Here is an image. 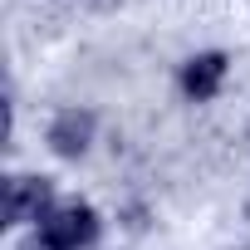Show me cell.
<instances>
[{
	"label": "cell",
	"instance_id": "cell-1",
	"mask_svg": "<svg viewBox=\"0 0 250 250\" xmlns=\"http://www.w3.org/2000/svg\"><path fill=\"white\" fill-rule=\"evenodd\" d=\"M35 230H40V240L49 250H88L98 240V216H93V206L69 201V206H54Z\"/></svg>",
	"mask_w": 250,
	"mask_h": 250
},
{
	"label": "cell",
	"instance_id": "cell-2",
	"mask_svg": "<svg viewBox=\"0 0 250 250\" xmlns=\"http://www.w3.org/2000/svg\"><path fill=\"white\" fill-rule=\"evenodd\" d=\"M54 211V187H49V177H15L10 187H5V221L10 226H40L44 216Z\"/></svg>",
	"mask_w": 250,
	"mask_h": 250
},
{
	"label": "cell",
	"instance_id": "cell-3",
	"mask_svg": "<svg viewBox=\"0 0 250 250\" xmlns=\"http://www.w3.org/2000/svg\"><path fill=\"white\" fill-rule=\"evenodd\" d=\"M88 143H93V113H88V108H64V113H54V123H49V147H54L59 157H83Z\"/></svg>",
	"mask_w": 250,
	"mask_h": 250
},
{
	"label": "cell",
	"instance_id": "cell-4",
	"mask_svg": "<svg viewBox=\"0 0 250 250\" xmlns=\"http://www.w3.org/2000/svg\"><path fill=\"white\" fill-rule=\"evenodd\" d=\"M221 83H226V54H196V59H187L182 64V93L191 98V103H206V98H216L221 93Z\"/></svg>",
	"mask_w": 250,
	"mask_h": 250
}]
</instances>
